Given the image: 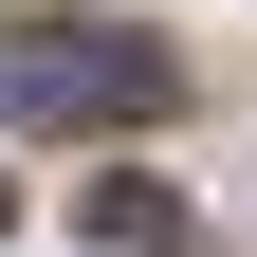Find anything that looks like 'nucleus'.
I'll list each match as a JSON object with an SVG mask.
<instances>
[{
  "instance_id": "1",
  "label": "nucleus",
  "mask_w": 257,
  "mask_h": 257,
  "mask_svg": "<svg viewBox=\"0 0 257 257\" xmlns=\"http://www.w3.org/2000/svg\"><path fill=\"white\" fill-rule=\"evenodd\" d=\"M0 110L19 128H128V110H166V55L128 19H19L0 37Z\"/></svg>"
},
{
  "instance_id": "2",
  "label": "nucleus",
  "mask_w": 257,
  "mask_h": 257,
  "mask_svg": "<svg viewBox=\"0 0 257 257\" xmlns=\"http://www.w3.org/2000/svg\"><path fill=\"white\" fill-rule=\"evenodd\" d=\"M92 257H184V202L166 184H110V202H92Z\"/></svg>"
}]
</instances>
